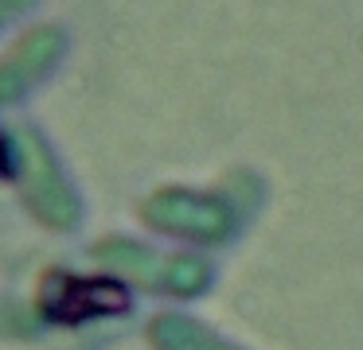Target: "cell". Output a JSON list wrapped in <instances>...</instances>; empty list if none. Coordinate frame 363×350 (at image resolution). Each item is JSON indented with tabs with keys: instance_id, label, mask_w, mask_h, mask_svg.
<instances>
[{
	"instance_id": "cell-6",
	"label": "cell",
	"mask_w": 363,
	"mask_h": 350,
	"mask_svg": "<svg viewBox=\"0 0 363 350\" xmlns=\"http://www.w3.org/2000/svg\"><path fill=\"white\" fill-rule=\"evenodd\" d=\"M149 342L157 350H235L184 315H157L149 323Z\"/></svg>"
},
{
	"instance_id": "cell-2",
	"label": "cell",
	"mask_w": 363,
	"mask_h": 350,
	"mask_svg": "<svg viewBox=\"0 0 363 350\" xmlns=\"http://www.w3.org/2000/svg\"><path fill=\"white\" fill-rule=\"evenodd\" d=\"M94 257L106 264L110 272L133 280V284L157 288V292H199L203 288L207 269L191 257H164L152 249L137 245L125 238H106L94 245Z\"/></svg>"
},
{
	"instance_id": "cell-3",
	"label": "cell",
	"mask_w": 363,
	"mask_h": 350,
	"mask_svg": "<svg viewBox=\"0 0 363 350\" xmlns=\"http://www.w3.org/2000/svg\"><path fill=\"white\" fill-rule=\"evenodd\" d=\"M67 51V35L59 23H35L24 28L0 54V105L20 101L32 86H40L59 66Z\"/></svg>"
},
{
	"instance_id": "cell-5",
	"label": "cell",
	"mask_w": 363,
	"mask_h": 350,
	"mask_svg": "<svg viewBox=\"0 0 363 350\" xmlns=\"http://www.w3.org/2000/svg\"><path fill=\"white\" fill-rule=\"evenodd\" d=\"M141 218L152 230L184 233V238H219L227 230V214L219 202L191 191H157L141 202Z\"/></svg>"
},
{
	"instance_id": "cell-1",
	"label": "cell",
	"mask_w": 363,
	"mask_h": 350,
	"mask_svg": "<svg viewBox=\"0 0 363 350\" xmlns=\"http://www.w3.org/2000/svg\"><path fill=\"white\" fill-rule=\"evenodd\" d=\"M12 175H16L20 199L32 210L35 222L48 230H71L82 214V202L67 179L63 163L55 160L51 144L35 129H20L12 136Z\"/></svg>"
},
{
	"instance_id": "cell-9",
	"label": "cell",
	"mask_w": 363,
	"mask_h": 350,
	"mask_svg": "<svg viewBox=\"0 0 363 350\" xmlns=\"http://www.w3.org/2000/svg\"><path fill=\"white\" fill-rule=\"evenodd\" d=\"M0 175H12V140L0 129Z\"/></svg>"
},
{
	"instance_id": "cell-8",
	"label": "cell",
	"mask_w": 363,
	"mask_h": 350,
	"mask_svg": "<svg viewBox=\"0 0 363 350\" xmlns=\"http://www.w3.org/2000/svg\"><path fill=\"white\" fill-rule=\"evenodd\" d=\"M32 4H35V0H0V28H4L9 20H16L20 12H28Z\"/></svg>"
},
{
	"instance_id": "cell-7",
	"label": "cell",
	"mask_w": 363,
	"mask_h": 350,
	"mask_svg": "<svg viewBox=\"0 0 363 350\" xmlns=\"http://www.w3.org/2000/svg\"><path fill=\"white\" fill-rule=\"evenodd\" d=\"M35 323H40V319H35L20 300L0 296V339H32Z\"/></svg>"
},
{
	"instance_id": "cell-4",
	"label": "cell",
	"mask_w": 363,
	"mask_h": 350,
	"mask_svg": "<svg viewBox=\"0 0 363 350\" xmlns=\"http://www.w3.org/2000/svg\"><path fill=\"white\" fill-rule=\"evenodd\" d=\"M35 303L59 323H79L86 315H102V311H121L125 296L113 288L110 280H90L79 272H43V284L35 292Z\"/></svg>"
}]
</instances>
